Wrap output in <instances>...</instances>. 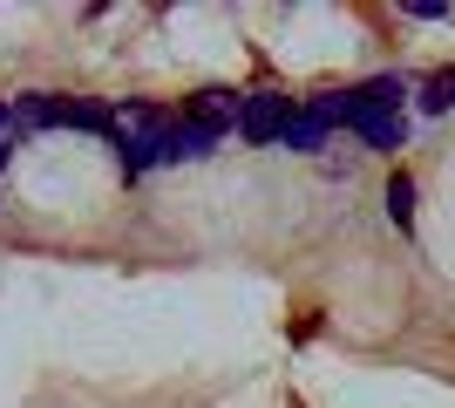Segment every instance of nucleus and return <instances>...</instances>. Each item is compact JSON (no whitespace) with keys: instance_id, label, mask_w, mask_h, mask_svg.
<instances>
[{"instance_id":"nucleus-1","label":"nucleus","mask_w":455,"mask_h":408,"mask_svg":"<svg viewBox=\"0 0 455 408\" xmlns=\"http://www.w3.org/2000/svg\"><path fill=\"white\" fill-rule=\"evenodd\" d=\"M171 123H177V116H164V109H150V102L116 109V136H109L116 164H123L130 177L156 171V164H164V150H171Z\"/></svg>"},{"instance_id":"nucleus-2","label":"nucleus","mask_w":455,"mask_h":408,"mask_svg":"<svg viewBox=\"0 0 455 408\" xmlns=\"http://www.w3.org/2000/svg\"><path fill=\"white\" fill-rule=\"evenodd\" d=\"M292 116H299V102L285 96V89H259V96H245V109H238V136H245V143H279Z\"/></svg>"},{"instance_id":"nucleus-3","label":"nucleus","mask_w":455,"mask_h":408,"mask_svg":"<svg viewBox=\"0 0 455 408\" xmlns=\"http://www.w3.org/2000/svg\"><path fill=\"white\" fill-rule=\"evenodd\" d=\"M238 109H245V96H231V89H197V96L184 102V116L190 123H204V130H238Z\"/></svg>"},{"instance_id":"nucleus-4","label":"nucleus","mask_w":455,"mask_h":408,"mask_svg":"<svg viewBox=\"0 0 455 408\" xmlns=\"http://www.w3.org/2000/svg\"><path fill=\"white\" fill-rule=\"evenodd\" d=\"M55 123L61 130H89V136H116V109L82 102V96H55Z\"/></svg>"},{"instance_id":"nucleus-5","label":"nucleus","mask_w":455,"mask_h":408,"mask_svg":"<svg viewBox=\"0 0 455 408\" xmlns=\"http://www.w3.org/2000/svg\"><path fill=\"white\" fill-rule=\"evenodd\" d=\"M326 136H333V116H326L320 102H313V109H299V116L285 123V150H299V156H313V150H326Z\"/></svg>"},{"instance_id":"nucleus-6","label":"nucleus","mask_w":455,"mask_h":408,"mask_svg":"<svg viewBox=\"0 0 455 408\" xmlns=\"http://www.w3.org/2000/svg\"><path fill=\"white\" fill-rule=\"evenodd\" d=\"M211 143H218V130L177 116V123H171V150H164V164H197V156H211Z\"/></svg>"},{"instance_id":"nucleus-7","label":"nucleus","mask_w":455,"mask_h":408,"mask_svg":"<svg viewBox=\"0 0 455 408\" xmlns=\"http://www.w3.org/2000/svg\"><path fill=\"white\" fill-rule=\"evenodd\" d=\"M354 136H361L367 150H401V143H408V123H401V116H367Z\"/></svg>"},{"instance_id":"nucleus-8","label":"nucleus","mask_w":455,"mask_h":408,"mask_svg":"<svg viewBox=\"0 0 455 408\" xmlns=\"http://www.w3.org/2000/svg\"><path fill=\"white\" fill-rule=\"evenodd\" d=\"M14 123H20V136H28V130H61V123H55V96H20Z\"/></svg>"},{"instance_id":"nucleus-9","label":"nucleus","mask_w":455,"mask_h":408,"mask_svg":"<svg viewBox=\"0 0 455 408\" xmlns=\"http://www.w3.org/2000/svg\"><path fill=\"white\" fill-rule=\"evenodd\" d=\"M387 218H395L401 232L415 225V184H408V171H395V177H387Z\"/></svg>"},{"instance_id":"nucleus-10","label":"nucleus","mask_w":455,"mask_h":408,"mask_svg":"<svg viewBox=\"0 0 455 408\" xmlns=\"http://www.w3.org/2000/svg\"><path fill=\"white\" fill-rule=\"evenodd\" d=\"M449 102H455V68H442V76H428V89H421V109H428V116H442Z\"/></svg>"},{"instance_id":"nucleus-11","label":"nucleus","mask_w":455,"mask_h":408,"mask_svg":"<svg viewBox=\"0 0 455 408\" xmlns=\"http://www.w3.org/2000/svg\"><path fill=\"white\" fill-rule=\"evenodd\" d=\"M0 171H7V150H0Z\"/></svg>"}]
</instances>
